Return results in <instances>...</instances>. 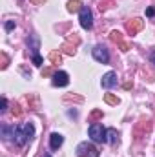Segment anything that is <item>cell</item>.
Masks as SVG:
<instances>
[{
	"label": "cell",
	"instance_id": "obj_1",
	"mask_svg": "<svg viewBox=\"0 0 155 157\" xmlns=\"http://www.w3.org/2000/svg\"><path fill=\"white\" fill-rule=\"evenodd\" d=\"M35 135V126L31 122H26L22 126H17L13 128V137H15V143L18 146H24L28 141H31V137Z\"/></svg>",
	"mask_w": 155,
	"mask_h": 157
},
{
	"label": "cell",
	"instance_id": "obj_2",
	"mask_svg": "<svg viewBox=\"0 0 155 157\" xmlns=\"http://www.w3.org/2000/svg\"><path fill=\"white\" fill-rule=\"evenodd\" d=\"M88 133H89V137H91L95 143H106V141H108V130H106L102 124H99V122L89 124Z\"/></svg>",
	"mask_w": 155,
	"mask_h": 157
},
{
	"label": "cell",
	"instance_id": "obj_3",
	"mask_svg": "<svg viewBox=\"0 0 155 157\" xmlns=\"http://www.w3.org/2000/svg\"><path fill=\"white\" fill-rule=\"evenodd\" d=\"M77 155L78 157H99V150L91 143H80L77 146Z\"/></svg>",
	"mask_w": 155,
	"mask_h": 157
},
{
	"label": "cell",
	"instance_id": "obj_4",
	"mask_svg": "<svg viewBox=\"0 0 155 157\" xmlns=\"http://www.w3.org/2000/svg\"><path fill=\"white\" fill-rule=\"evenodd\" d=\"M91 53H93V59H95L97 62H102V64H108V62H110V53H108V49H106L102 44L95 46V48L91 49Z\"/></svg>",
	"mask_w": 155,
	"mask_h": 157
},
{
	"label": "cell",
	"instance_id": "obj_5",
	"mask_svg": "<svg viewBox=\"0 0 155 157\" xmlns=\"http://www.w3.org/2000/svg\"><path fill=\"white\" fill-rule=\"evenodd\" d=\"M80 26L84 29L93 28V17H91V11H89L88 6H82V9H80Z\"/></svg>",
	"mask_w": 155,
	"mask_h": 157
},
{
	"label": "cell",
	"instance_id": "obj_6",
	"mask_svg": "<svg viewBox=\"0 0 155 157\" xmlns=\"http://www.w3.org/2000/svg\"><path fill=\"white\" fill-rule=\"evenodd\" d=\"M68 84H70V77H68L66 71H55V75H53V86L64 88V86H68Z\"/></svg>",
	"mask_w": 155,
	"mask_h": 157
},
{
	"label": "cell",
	"instance_id": "obj_7",
	"mask_svg": "<svg viewBox=\"0 0 155 157\" xmlns=\"http://www.w3.org/2000/svg\"><path fill=\"white\" fill-rule=\"evenodd\" d=\"M142 28H144V20H142V18H133L131 22H128V24H126V31H128L130 35L139 33Z\"/></svg>",
	"mask_w": 155,
	"mask_h": 157
},
{
	"label": "cell",
	"instance_id": "obj_8",
	"mask_svg": "<svg viewBox=\"0 0 155 157\" xmlns=\"http://www.w3.org/2000/svg\"><path fill=\"white\" fill-rule=\"evenodd\" d=\"M102 88H113L117 86V73L115 71H108L106 75H102Z\"/></svg>",
	"mask_w": 155,
	"mask_h": 157
},
{
	"label": "cell",
	"instance_id": "obj_9",
	"mask_svg": "<svg viewBox=\"0 0 155 157\" xmlns=\"http://www.w3.org/2000/svg\"><path fill=\"white\" fill-rule=\"evenodd\" d=\"M62 143H64V137L60 135V133H51V137H49V146H51V150H59L60 146H62Z\"/></svg>",
	"mask_w": 155,
	"mask_h": 157
},
{
	"label": "cell",
	"instance_id": "obj_10",
	"mask_svg": "<svg viewBox=\"0 0 155 157\" xmlns=\"http://www.w3.org/2000/svg\"><path fill=\"white\" fill-rule=\"evenodd\" d=\"M66 6H68V11L70 13H75V11H80L82 9V2L80 0H70Z\"/></svg>",
	"mask_w": 155,
	"mask_h": 157
},
{
	"label": "cell",
	"instance_id": "obj_11",
	"mask_svg": "<svg viewBox=\"0 0 155 157\" xmlns=\"http://www.w3.org/2000/svg\"><path fill=\"white\" fill-rule=\"evenodd\" d=\"M104 101H106L108 104H112V106H117V104L120 102V99H119L117 95H113V93H106V95H104Z\"/></svg>",
	"mask_w": 155,
	"mask_h": 157
},
{
	"label": "cell",
	"instance_id": "obj_12",
	"mask_svg": "<svg viewBox=\"0 0 155 157\" xmlns=\"http://www.w3.org/2000/svg\"><path fill=\"white\" fill-rule=\"evenodd\" d=\"M108 141H112L113 144L119 143V133H117L115 128H110V130H108Z\"/></svg>",
	"mask_w": 155,
	"mask_h": 157
},
{
	"label": "cell",
	"instance_id": "obj_13",
	"mask_svg": "<svg viewBox=\"0 0 155 157\" xmlns=\"http://www.w3.org/2000/svg\"><path fill=\"white\" fill-rule=\"evenodd\" d=\"M49 60H51L53 64H60V62H62V55L57 53V51H51V53H49Z\"/></svg>",
	"mask_w": 155,
	"mask_h": 157
},
{
	"label": "cell",
	"instance_id": "obj_14",
	"mask_svg": "<svg viewBox=\"0 0 155 157\" xmlns=\"http://www.w3.org/2000/svg\"><path fill=\"white\" fill-rule=\"evenodd\" d=\"M104 117V113L100 112V110H93L91 113H89V121L91 122H95V121H99V119H102Z\"/></svg>",
	"mask_w": 155,
	"mask_h": 157
},
{
	"label": "cell",
	"instance_id": "obj_15",
	"mask_svg": "<svg viewBox=\"0 0 155 157\" xmlns=\"http://www.w3.org/2000/svg\"><path fill=\"white\" fill-rule=\"evenodd\" d=\"M110 39L113 40V42H117V44H122V33L120 31H112L110 33Z\"/></svg>",
	"mask_w": 155,
	"mask_h": 157
},
{
	"label": "cell",
	"instance_id": "obj_16",
	"mask_svg": "<svg viewBox=\"0 0 155 157\" xmlns=\"http://www.w3.org/2000/svg\"><path fill=\"white\" fill-rule=\"evenodd\" d=\"M62 51H64L66 55H75V46H71V44H64V46H62Z\"/></svg>",
	"mask_w": 155,
	"mask_h": 157
},
{
	"label": "cell",
	"instance_id": "obj_17",
	"mask_svg": "<svg viewBox=\"0 0 155 157\" xmlns=\"http://www.w3.org/2000/svg\"><path fill=\"white\" fill-rule=\"evenodd\" d=\"M110 6H113V0H104V2H100V6H99V7H100V11H106Z\"/></svg>",
	"mask_w": 155,
	"mask_h": 157
},
{
	"label": "cell",
	"instance_id": "obj_18",
	"mask_svg": "<svg viewBox=\"0 0 155 157\" xmlns=\"http://www.w3.org/2000/svg\"><path fill=\"white\" fill-rule=\"evenodd\" d=\"M7 64H9V59H7V55H6V53H2V70H6V68H7Z\"/></svg>",
	"mask_w": 155,
	"mask_h": 157
},
{
	"label": "cell",
	"instance_id": "obj_19",
	"mask_svg": "<svg viewBox=\"0 0 155 157\" xmlns=\"http://www.w3.org/2000/svg\"><path fill=\"white\" fill-rule=\"evenodd\" d=\"M13 115H15V117H20V115H22V110H20V106H18V104H15V106H13Z\"/></svg>",
	"mask_w": 155,
	"mask_h": 157
},
{
	"label": "cell",
	"instance_id": "obj_20",
	"mask_svg": "<svg viewBox=\"0 0 155 157\" xmlns=\"http://www.w3.org/2000/svg\"><path fill=\"white\" fill-rule=\"evenodd\" d=\"M49 75H55V71H53L51 68H46V70H42V77H49Z\"/></svg>",
	"mask_w": 155,
	"mask_h": 157
},
{
	"label": "cell",
	"instance_id": "obj_21",
	"mask_svg": "<svg viewBox=\"0 0 155 157\" xmlns=\"http://www.w3.org/2000/svg\"><path fill=\"white\" fill-rule=\"evenodd\" d=\"M33 64H35V66H40V64H42V57H40L39 53L33 55Z\"/></svg>",
	"mask_w": 155,
	"mask_h": 157
},
{
	"label": "cell",
	"instance_id": "obj_22",
	"mask_svg": "<svg viewBox=\"0 0 155 157\" xmlns=\"http://www.w3.org/2000/svg\"><path fill=\"white\" fill-rule=\"evenodd\" d=\"M4 28H6V31H11V29L15 28V22H13V20H9V22H6V26H4Z\"/></svg>",
	"mask_w": 155,
	"mask_h": 157
},
{
	"label": "cell",
	"instance_id": "obj_23",
	"mask_svg": "<svg viewBox=\"0 0 155 157\" xmlns=\"http://www.w3.org/2000/svg\"><path fill=\"white\" fill-rule=\"evenodd\" d=\"M119 48H120V51H128V49H130V44L122 42V44H119Z\"/></svg>",
	"mask_w": 155,
	"mask_h": 157
},
{
	"label": "cell",
	"instance_id": "obj_24",
	"mask_svg": "<svg viewBox=\"0 0 155 157\" xmlns=\"http://www.w3.org/2000/svg\"><path fill=\"white\" fill-rule=\"evenodd\" d=\"M6 108H7V99L2 97V108H0V112H6Z\"/></svg>",
	"mask_w": 155,
	"mask_h": 157
},
{
	"label": "cell",
	"instance_id": "obj_25",
	"mask_svg": "<svg viewBox=\"0 0 155 157\" xmlns=\"http://www.w3.org/2000/svg\"><path fill=\"white\" fill-rule=\"evenodd\" d=\"M146 15L148 17H155V7H148L146 9Z\"/></svg>",
	"mask_w": 155,
	"mask_h": 157
},
{
	"label": "cell",
	"instance_id": "obj_26",
	"mask_svg": "<svg viewBox=\"0 0 155 157\" xmlns=\"http://www.w3.org/2000/svg\"><path fill=\"white\" fill-rule=\"evenodd\" d=\"M131 88V82H124V90H130Z\"/></svg>",
	"mask_w": 155,
	"mask_h": 157
},
{
	"label": "cell",
	"instance_id": "obj_27",
	"mask_svg": "<svg viewBox=\"0 0 155 157\" xmlns=\"http://www.w3.org/2000/svg\"><path fill=\"white\" fill-rule=\"evenodd\" d=\"M31 2H35V4H44V0H31Z\"/></svg>",
	"mask_w": 155,
	"mask_h": 157
},
{
	"label": "cell",
	"instance_id": "obj_28",
	"mask_svg": "<svg viewBox=\"0 0 155 157\" xmlns=\"http://www.w3.org/2000/svg\"><path fill=\"white\" fill-rule=\"evenodd\" d=\"M152 62H153V64H155V53H153V55H152Z\"/></svg>",
	"mask_w": 155,
	"mask_h": 157
}]
</instances>
